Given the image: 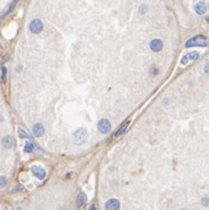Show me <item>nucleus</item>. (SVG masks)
I'll use <instances>...</instances> for the list:
<instances>
[{"mask_svg": "<svg viewBox=\"0 0 209 210\" xmlns=\"http://www.w3.org/2000/svg\"><path fill=\"white\" fill-rule=\"evenodd\" d=\"M193 46H200V47L209 46V39L203 35H195L194 38H192L186 42V47H193Z\"/></svg>", "mask_w": 209, "mask_h": 210, "instance_id": "obj_1", "label": "nucleus"}, {"mask_svg": "<svg viewBox=\"0 0 209 210\" xmlns=\"http://www.w3.org/2000/svg\"><path fill=\"white\" fill-rule=\"evenodd\" d=\"M72 137H73V141H74V143H75V144L81 146V144H83V143L86 142V140H87L88 133H87V130H86V129L80 128V129H78L77 132L73 133Z\"/></svg>", "mask_w": 209, "mask_h": 210, "instance_id": "obj_2", "label": "nucleus"}, {"mask_svg": "<svg viewBox=\"0 0 209 210\" xmlns=\"http://www.w3.org/2000/svg\"><path fill=\"white\" fill-rule=\"evenodd\" d=\"M42 28H44V25H42V22H41L39 19L32 20L31 24H29V31H31L33 34L40 33V32L42 31Z\"/></svg>", "mask_w": 209, "mask_h": 210, "instance_id": "obj_3", "label": "nucleus"}, {"mask_svg": "<svg viewBox=\"0 0 209 210\" xmlns=\"http://www.w3.org/2000/svg\"><path fill=\"white\" fill-rule=\"evenodd\" d=\"M97 129H99L100 133H102V134H107V133L111 130V123H109L108 120L103 119V120H101L100 122L97 123Z\"/></svg>", "mask_w": 209, "mask_h": 210, "instance_id": "obj_4", "label": "nucleus"}, {"mask_svg": "<svg viewBox=\"0 0 209 210\" xmlns=\"http://www.w3.org/2000/svg\"><path fill=\"white\" fill-rule=\"evenodd\" d=\"M31 170H32V174H33L37 178H39V180H44L45 176H46V171H45V169H42L41 167L33 166L31 168Z\"/></svg>", "mask_w": 209, "mask_h": 210, "instance_id": "obj_5", "label": "nucleus"}, {"mask_svg": "<svg viewBox=\"0 0 209 210\" xmlns=\"http://www.w3.org/2000/svg\"><path fill=\"white\" fill-rule=\"evenodd\" d=\"M200 54L197 53V52H190V53L186 54V55H183L182 56V59H181V64L185 65L187 64V61H189V60H196V59H199Z\"/></svg>", "mask_w": 209, "mask_h": 210, "instance_id": "obj_6", "label": "nucleus"}, {"mask_svg": "<svg viewBox=\"0 0 209 210\" xmlns=\"http://www.w3.org/2000/svg\"><path fill=\"white\" fill-rule=\"evenodd\" d=\"M105 208L108 210H117L120 208V202L115 198H111V200H108L106 202V205H105Z\"/></svg>", "mask_w": 209, "mask_h": 210, "instance_id": "obj_7", "label": "nucleus"}, {"mask_svg": "<svg viewBox=\"0 0 209 210\" xmlns=\"http://www.w3.org/2000/svg\"><path fill=\"white\" fill-rule=\"evenodd\" d=\"M162 47H163V44L160 39H154L151 42V49L153 52H160Z\"/></svg>", "mask_w": 209, "mask_h": 210, "instance_id": "obj_8", "label": "nucleus"}, {"mask_svg": "<svg viewBox=\"0 0 209 210\" xmlns=\"http://www.w3.org/2000/svg\"><path fill=\"white\" fill-rule=\"evenodd\" d=\"M44 133H45V129H44V126H42L41 123H35L33 126V134L37 137L42 136Z\"/></svg>", "mask_w": 209, "mask_h": 210, "instance_id": "obj_9", "label": "nucleus"}, {"mask_svg": "<svg viewBox=\"0 0 209 210\" xmlns=\"http://www.w3.org/2000/svg\"><path fill=\"white\" fill-rule=\"evenodd\" d=\"M207 8H208V7H207V5L204 4L203 1H200V2H197L196 6H195V12H196L197 14L202 15L207 12Z\"/></svg>", "mask_w": 209, "mask_h": 210, "instance_id": "obj_10", "label": "nucleus"}, {"mask_svg": "<svg viewBox=\"0 0 209 210\" xmlns=\"http://www.w3.org/2000/svg\"><path fill=\"white\" fill-rule=\"evenodd\" d=\"M1 143H2V146L5 147V148H12V147L14 146V140L11 136H6L2 139Z\"/></svg>", "mask_w": 209, "mask_h": 210, "instance_id": "obj_11", "label": "nucleus"}, {"mask_svg": "<svg viewBox=\"0 0 209 210\" xmlns=\"http://www.w3.org/2000/svg\"><path fill=\"white\" fill-rule=\"evenodd\" d=\"M128 125H129V121H126V122L123 123V125H122L121 127L119 128V130H117V132L115 133V137L121 136L122 134H123V133L126 132V129H127V127H128Z\"/></svg>", "mask_w": 209, "mask_h": 210, "instance_id": "obj_12", "label": "nucleus"}, {"mask_svg": "<svg viewBox=\"0 0 209 210\" xmlns=\"http://www.w3.org/2000/svg\"><path fill=\"white\" fill-rule=\"evenodd\" d=\"M86 200H87V198H86V195H85V194H82V193L79 194V196L77 197V204H78V207H82V205L86 203Z\"/></svg>", "mask_w": 209, "mask_h": 210, "instance_id": "obj_13", "label": "nucleus"}, {"mask_svg": "<svg viewBox=\"0 0 209 210\" xmlns=\"http://www.w3.org/2000/svg\"><path fill=\"white\" fill-rule=\"evenodd\" d=\"M18 134H19V137H20V139H27L28 141H31V140H32V137L29 136L28 134L25 132L22 128H19V129H18Z\"/></svg>", "mask_w": 209, "mask_h": 210, "instance_id": "obj_14", "label": "nucleus"}, {"mask_svg": "<svg viewBox=\"0 0 209 210\" xmlns=\"http://www.w3.org/2000/svg\"><path fill=\"white\" fill-rule=\"evenodd\" d=\"M18 1H19V0H13V2H12V4H11L10 6H8V8H7V10L5 11V12H4V17H6V15L10 14L11 12L13 11V8L15 7V5H17V2H18Z\"/></svg>", "mask_w": 209, "mask_h": 210, "instance_id": "obj_15", "label": "nucleus"}, {"mask_svg": "<svg viewBox=\"0 0 209 210\" xmlns=\"http://www.w3.org/2000/svg\"><path fill=\"white\" fill-rule=\"evenodd\" d=\"M34 150V144L32 143V142H27L26 144H25V149H24V152L25 153H33Z\"/></svg>", "mask_w": 209, "mask_h": 210, "instance_id": "obj_16", "label": "nucleus"}, {"mask_svg": "<svg viewBox=\"0 0 209 210\" xmlns=\"http://www.w3.org/2000/svg\"><path fill=\"white\" fill-rule=\"evenodd\" d=\"M149 72H151L153 75H156V74L159 73V68H157V66H155V65H153L151 67V69H149Z\"/></svg>", "mask_w": 209, "mask_h": 210, "instance_id": "obj_17", "label": "nucleus"}, {"mask_svg": "<svg viewBox=\"0 0 209 210\" xmlns=\"http://www.w3.org/2000/svg\"><path fill=\"white\" fill-rule=\"evenodd\" d=\"M6 183H7V178L5 176H0V187L6 186Z\"/></svg>", "mask_w": 209, "mask_h": 210, "instance_id": "obj_18", "label": "nucleus"}, {"mask_svg": "<svg viewBox=\"0 0 209 210\" xmlns=\"http://www.w3.org/2000/svg\"><path fill=\"white\" fill-rule=\"evenodd\" d=\"M1 71H2V80H4V81H6V75H7V69H6V67H2V68H1Z\"/></svg>", "mask_w": 209, "mask_h": 210, "instance_id": "obj_19", "label": "nucleus"}, {"mask_svg": "<svg viewBox=\"0 0 209 210\" xmlns=\"http://www.w3.org/2000/svg\"><path fill=\"white\" fill-rule=\"evenodd\" d=\"M202 205H204V207L209 205V197H204V198H202Z\"/></svg>", "mask_w": 209, "mask_h": 210, "instance_id": "obj_20", "label": "nucleus"}, {"mask_svg": "<svg viewBox=\"0 0 209 210\" xmlns=\"http://www.w3.org/2000/svg\"><path fill=\"white\" fill-rule=\"evenodd\" d=\"M22 190H24V187L19 184V186L15 187L14 189H13V193H18V191H22Z\"/></svg>", "mask_w": 209, "mask_h": 210, "instance_id": "obj_21", "label": "nucleus"}, {"mask_svg": "<svg viewBox=\"0 0 209 210\" xmlns=\"http://www.w3.org/2000/svg\"><path fill=\"white\" fill-rule=\"evenodd\" d=\"M146 11H147V6L143 5V6H141V7H140V12H141L142 14H143V13H145Z\"/></svg>", "mask_w": 209, "mask_h": 210, "instance_id": "obj_22", "label": "nucleus"}, {"mask_svg": "<svg viewBox=\"0 0 209 210\" xmlns=\"http://www.w3.org/2000/svg\"><path fill=\"white\" fill-rule=\"evenodd\" d=\"M204 72L209 74V62L207 65H206V66H204Z\"/></svg>", "mask_w": 209, "mask_h": 210, "instance_id": "obj_23", "label": "nucleus"}, {"mask_svg": "<svg viewBox=\"0 0 209 210\" xmlns=\"http://www.w3.org/2000/svg\"><path fill=\"white\" fill-rule=\"evenodd\" d=\"M73 176V173H69V174H67V175L65 176V178H71Z\"/></svg>", "mask_w": 209, "mask_h": 210, "instance_id": "obj_24", "label": "nucleus"}, {"mask_svg": "<svg viewBox=\"0 0 209 210\" xmlns=\"http://www.w3.org/2000/svg\"><path fill=\"white\" fill-rule=\"evenodd\" d=\"M207 21H208V22H209V18H208V19H207Z\"/></svg>", "mask_w": 209, "mask_h": 210, "instance_id": "obj_25", "label": "nucleus"}]
</instances>
